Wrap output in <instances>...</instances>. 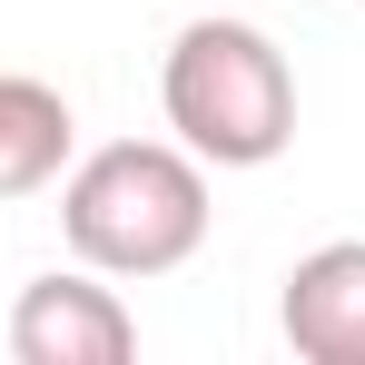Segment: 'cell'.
Listing matches in <instances>:
<instances>
[{"label": "cell", "instance_id": "cell-4", "mask_svg": "<svg viewBox=\"0 0 365 365\" xmlns=\"http://www.w3.org/2000/svg\"><path fill=\"white\" fill-rule=\"evenodd\" d=\"M277 326L306 365H365V237H326L287 267Z\"/></svg>", "mask_w": 365, "mask_h": 365}, {"label": "cell", "instance_id": "cell-2", "mask_svg": "<svg viewBox=\"0 0 365 365\" xmlns=\"http://www.w3.org/2000/svg\"><path fill=\"white\" fill-rule=\"evenodd\" d=\"M158 109L187 158L207 168H267L297 138V69L257 20H187L158 69Z\"/></svg>", "mask_w": 365, "mask_h": 365}, {"label": "cell", "instance_id": "cell-1", "mask_svg": "<svg viewBox=\"0 0 365 365\" xmlns=\"http://www.w3.org/2000/svg\"><path fill=\"white\" fill-rule=\"evenodd\" d=\"M207 158H187L178 138H109L89 158H69L60 178V237L99 277H168L207 247Z\"/></svg>", "mask_w": 365, "mask_h": 365}, {"label": "cell", "instance_id": "cell-5", "mask_svg": "<svg viewBox=\"0 0 365 365\" xmlns=\"http://www.w3.org/2000/svg\"><path fill=\"white\" fill-rule=\"evenodd\" d=\"M69 148H79L69 99L30 69H0V197H40L69 168Z\"/></svg>", "mask_w": 365, "mask_h": 365}, {"label": "cell", "instance_id": "cell-3", "mask_svg": "<svg viewBox=\"0 0 365 365\" xmlns=\"http://www.w3.org/2000/svg\"><path fill=\"white\" fill-rule=\"evenodd\" d=\"M10 356L20 365H128L138 316L119 306V287H99V267H69V277L50 267L10 306Z\"/></svg>", "mask_w": 365, "mask_h": 365}]
</instances>
